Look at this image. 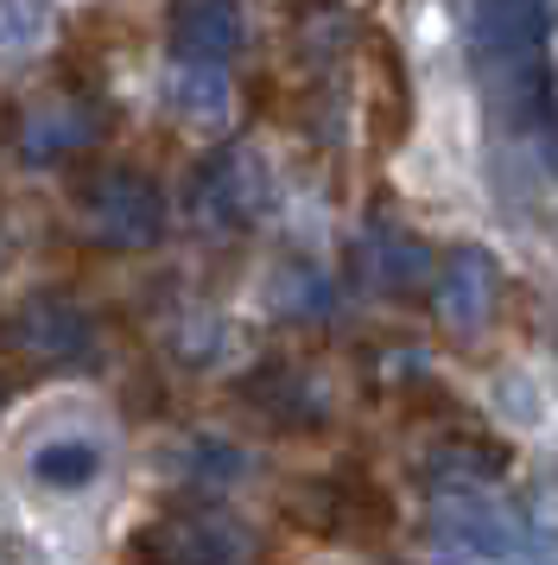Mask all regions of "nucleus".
Instances as JSON below:
<instances>
[{"label":"nucleus","mask_w":558,"mask_h":565,"mask_svg":"<svg viewBox=\"0 0 558 565\" xmlns=\"http://www.w3.org/2000/svg\"><path fill=\"white\" fill-rule=\"evenodd\" d=\"M260 204H267V172H260V159H254L248 147L216 153L197 172V216H203V223L235 230V223H248Z\"/></svg>","instance_id":"obj_5"},{"label":"nucleus","mask_w":558,"mask_h":565,"mask_svg":"<svg viewBox=\"0 0 558 565\" xmlns=\"http://www.w3.org/2000/svg\"><path fill=\"white\" fill-rule=\"evenodd\" d=\"M133 559L140 565H260V540L235 514L191 509V514H165V521L140 527Z\"/></svg>","instance_id":"obj_2"},{"label":"nucleus","mask_w":558,"mask_h":565,"mask_svg":"<svg viewBox=\"0 0 558 565\" xmlns=\"http://www.w3.org/2000/svg\"><path fill=\"white\" fill-rule=\"evenodd\" d=\"M172 103L184 108V121L223 128V121H228V83H223V71H216V64H191V57H178Z\"/></svg>","instance_id":"obj_10"},{"label":"nucleus","mask_w":558,"mask_h":565,"mask_svg":"<svg viewBox=\"0 0 558 565\" xmlns=\"http://www.w3.org/2000/svg\"><path fill=\"white\" fill-rule=\"evenodd\" d=\"M558 0H476L470 7V52L489 96V115L521 134L552 128L546 108V26Z\"/></svg>","instance_id":"obj_1"},{"label":"nucleus","mask_w":558,"mask_h":565,"mask_svg":"<svg viewBox=\"0 0 558 565\" xmlns=\"http://www.w3.org/2000/svg\"><path fill=\"white\" fill-rule=\"evenodd\" d=\"M39 32H45V20H39L32 0H0V52H20Z\"/></svg>","instance_id":"obj_11"},{"label":"nucleus","mask_w":558,"mask_h":565,"mask_svg":"<svg viewBox=\"0 0 558 565\" xmlns=\"http://www.w3.org/2000/svg\"><path fill=\"white\" fill-rule=\"evenodd\" d=\"M172 45L191 64H223L242 45V7L235 0H172Z\"/></svg>","instance_id":"obj_6"},{"label":"nucleus","mask_w":558,"mask_h":565,"mask_svg":"<svg viewBox=\"0 0 558 565\" xmlns=\"http://www.w3.org/2000/svg\"><path fill=\"white\" fill-rule=\"evenodd\" d=\"M0 343H7L20 362H32V369H64V362H83V356H89L96 331H89L83 306L57 299V292H32L20 311H7Z\"/></svg>","instance_id":"obj_4"},{"label":"nucleus","mask_w":558,"mask_h":565,"mask_svg":"<svg viewBox=\"0 0 558 565\" xmlns=\"http://www.w3.org/2000/svg\"><path fill=\"white\" fill-rule=\"evenodd\" d=\"M25 477L51 495H76V489H89L101 477V445L83 433H64V438H45L32 458H25Z\"/></svg>","instance_id":"obj_7"},{"label":"nucleus","mask_w":558,"mask_h":565,"mask_svg":"<svg viewBox=\"0 0 558 565\" xmlns=\"http://www.w3.org/2000/svg\"><path fill=\"white\" fill-rule=\"evenodd\" d=\"M0 401H7V382H0Z\"/></svg>","instance_id":"obj_12"},{"label":"nucleus","mask_w":558,"mask_h":565,"mask_svg":"<svg viewBox=\"0 0 558 565\" xmlns=\"http://www.w3.org/2000/svg\"><path fill=\"white\" fill-rule=\"evenodd\" d=\"M76 216L83 235H96L101 248H152L165 235V198L152 191V179L140 172H96V179L76 191Z\"/></svg>","instance_id":"obj_3"},{"label":"nucleus","mask_w":558,"mask_h":565,"mask_svg":"<svg viewBox=\"0 0 558 565\" xmlns=\"http://www.w3.org/2000/svg\"><path fill=\"white\" fill-rule=\"evenodd\" d=\"M96 134H101V121L89 108L51 103V108H32V121H25V134H20V153L25 159H64V153H76V147H89Z\"/></svg>","instance_id":"obj_9"},{"label":"nucleus","mask_w":558,"mask_h":565,"mask_svg":"<svg viewBox=\"0 0 558 565\" xmlns=\"http://www.w3.org/2000/svg\"><path fill=\"white\" fill-rule=\"evenodd\" d=\"M444 534H451L457 546L482 553V559H514V553L527 546L521 521H514L502 502H489V495H463V502L451 509V527H444Z\"/></svg>","instance_id":"obj_8"}]
</instances>
